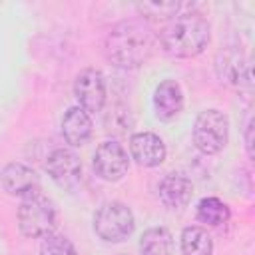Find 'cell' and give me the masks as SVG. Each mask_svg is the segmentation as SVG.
<instances>
[{
  "instance_id": "1",
  "label": "cell",
  "mask_w": 255,
  "mask_h": 255,
  "mask_svg": "<svg viewBox=\"0 0 255 255\" xmlns=\"http://www.w3.org/2000/svg\"><path fill=\"white\" fill-rule=\"evenodd\" d=\"M153 50V36L141 20H122L106 36L104 54L118 68L141 66Z\"/></svg>"
},
{
  "instance_id": "2",
  "label": "cell",
  "mask_w": 255,
  "mask_h": 255,
  "mask_svg": "<svg viewBox=\"0 0 255 255\" xmlns=\"http://www.w3.org/2000/svg\"><path fill=\"white\" fill-rule=\"evenodd\" d=\"M211 38L209 22L199 12H181L169 18L159 30V44L173 58H193L201 54Z\"/></svg>"
},
{
  "instance_id": "3",
  "label": "cell",
  "mask_w": 255,
  "mask_h": 255,
  "mask_svg": "<svg viewBox=\"0 0 255 255\" xmlns=\"http://www.w3.org/2000/svg\"><path fill=\"white\" fill-rule=\"evenodd\" d=\"M56 221L58 213L50 197L38 191L22 199L18 207V227L26 237L38 239L50 235L56 227Z\"/></svg>"
},
{
  "instance_id": "4",
  "label": "cell",
  "mask_w": 255,
  "mask_h": 255,
  "mask_svg": "<svg viewBox=\"0 0 255 255\" xmlns=\"http://www.w3.org/2000/svg\"><path fill=\"white\" fill-rule=\"evenodd\" d=\"M131 209L122 201H108L94 213V231L106 243H122L133 233Z\"/></svg>"
},
{
  "instance_id": "5",
  "label": "cell",
  "mask_w": 255,
  "mask_h": 255,
  "mask_svg": "<svg viewBox=\"0 0 255 255\" xmlns=\"http://www.w3.org/2000/svg\"><path fill=\"white\" fill-rule=\"evenodd\" d=\"M229 139V120L219 110H205L195 118L193 143L205 155L219 153Z\"/></svg>"
},
{
  "instance_id": "6",
  "label": "cell",
  "mask_w": 255,
  "mask_h": 255,
  "mask_svg": "<svg viewBox=\"0 0 255 255\" xmlns=\"http://www.w3.org/2000/svg\"><path fill=\"white\" fill-rule=\"evenodd\" d=\"M92 165L96 175L102 177L104 181H118L126 175L129 167V157L128 151L122 147V143L114 139H106L96 147Z\"/></svg>"
},
{
  "instance_id": "7",
  "label": "cell",
  "mask_w": 255,
  "mask_h": 255,
  "mask_svg": "<svg viewBox=\"0 0 255 255\" xmlns=\"http://www.w3.org/2000/svg\"><path fill=\"white\" fill-rule=\"evenodd\" d=\"M215 74L219 82L233 88H249L251 86V64L249 58L243 56L237 48H225L215 58Z\"/></svg>"
},
{
  "instance_id": "8",
  "label": "cell",
  "mask_w": 255,
  "mask_h": 255,
  "mask_svg": "<svg viewBox=\"0 0 255 255\" xmlns=\"http://www.w3.org/2000/svg\"><path fill=\"white\" fill-rule=\"evenodd\" d=\"M74 96L88 114L100 112L106 104V78L96 68H86L76 76Z\"/></svg>"
},
{
  "instance_id": "9",
  "label": "cell",
  "mask_w": 255,
  "mask_h": 255,
  "mask_svg": "<svg viewBox=\"0 0 255 255\" xmlns=\"http://www.w3.org/2000/svg\"><path fill=\"white\" fill-rule=\"evenodd\" d=\"M46 171L56 185L64 189H74L82 179V161L72 149L58 147L48 155Z\"/></svg>"
},
{
  "instance_id": "10",
  "label": "cell",
  "mask_w": 255,
  "mask_h": 255,
  "mask_svg": "<svg viewBox=\"0 0 255 255\" xmlns=\"http://www.w3.org/2000/svg\"><path fill=\"white\" fill-rule=\"evenodd\" d=\"M0 183L6 193L16 195V197H28L40 191L38 173L20 161H12L4 165V169L0 171Z\"/></svg>"
},
{
  "instance_id": "11",
  "label": "cell",
  "mask_w": 255,
  "mask_h": 255,
  "mask_svg": "<svg viewBox=\"0 0 255 255\" xmlns=\"http://www.w3.org/2000/svg\"><path fill=\"white\" fill-rule=\"evenodd\" d=\"M129 153L131 159L141 167H155L165 159V143L153 131H139L133 133L129 139Z\"/></svg>"
},
{
  "instance_id": "12",
  "label": "cell",
  "mask_w": 255,
  "mask_h": 255,
  "mask_svg": "<svg viewBox=\"0 0 255 255\" xmlns=\"http://www.w3.org/2000/svg\"><path fill=\"white\" fill-rule=\"evenodd\" d=\"M157 195L167 209H183L193 197V183L181 173H167L157 185Z\"/></svg>"
},
{
  "instance_id": "13",
  "label": "cell",
  "mask_w": 255,
  "mask_h": 255,
  "mask_svg": "<svg viewBox=\"0 0 255 255\" xmlns=\"http://www.w3.org/2000/svg\"><path fill=\"white\" fill-rule=\"evenodd\" d=\"M153 110L161 122L175 120L183 110V92L175 80H163L153 92Z\"/></svg>"
},
{
  "instance_id": "14",
  "label": "cell",
  "mask_w": 255,
  "mask_h": 255,
  "mask_svg": "<svg viewBox=\"0 0 255 255\" xmlns=\"http://www.w3.org/2000/svg\"><path fill=\"white\" fill-rule=\"evenodd\" d=\"M92 128L94 126H92L90 114L80 106L70 108L62 118V135H64L66 143H70L74 147L88 143V139L92 137Z\"/></svg>"
},
{
  "instance_id": "15",
  "label": "cell",
  "mask_w": 255,
  "mask_h": 255,
  "mask_svg": "<svg viewBox=\"0 0 255 255\" xmlns=\"http://www.w3.org/2000/svg\"><path fill=\"white\" fill-rule=\"evenodd\" d=\"M173 239L165 227H149L139 237L141 255H171Z\"/></svg>"
},
{
  "instance_id": "16",
  "label": "cell",
  "mask_w": 255,
  "mask_h": 255,
  "mask_svg": "<svg viewBox=\"0 0 255 255\" xmlns=\"http://www.w3.org/2000/svg\"><path fill=\"white\" fill-rule=\"evenodd\" d=\"M181 251L183 255H211L213 239L207 229L199 225H189L181 231Z\"/></svg>"
},
{
  "instance_id": "17",
  "label": "cell",
  "mask_w": 255,
  "mask_h": 255,
  "mask_svg": "<svg viewBox=\"0 0 255 255\" xmlns=\"http://www.w3.org/2000/svg\"><path fill=\"white\" fill-rule=\"evenodd\" d=\"M195 215H197V221L199 223L217 227V225L227 223V219H229V207L219 197H203L197 203Z\"/></svg>"
},
{
  "instance_id": "18",
  "label": "cell",
  "mask_w": 255,
  "mask_h": 255,
  "mask_svg": "<svg viewBox=\"0 0 255 255\" xmlns=\"http://www.w3.org/2000/svg\"><path fill=\"white\" fill-rule=\"evenodd\" d=\"M40 255H76L74 245L64 235H46L40 245Z\"/></svg>"
},
{
  "instance_id": "19",
  "label": "cell",
  "mask_w": 255,
  "mask_h": 255,
  "mask_svg": "<svg viewBox=\"0 0 255 255\" xmlns=\"http://www.w3.org/2000/svg\"><path fill=\"white\" fill-rule=\"evenodd\" d=\"M181 8V4L177 2H147V4H139L137 10L149 18H157V20H169L177 14V10Z\"/></svg>"
},
{
  "instance_id": "20",
  "label": "cell",
  "mask_w": 255,
  "mask_h": 255,
  "mask_svg": "<svg viewBox=\"0 0 255 255\" xmlns=\"http://www.w3.org/2000/svg\"><path fill=\"white\" fill-rule=\"evenodd\" d=\"M251 129H253V124L247 122V128H245V145H247V153H249V157L253 155V151H251Z\"/></svg>"
}]
</instances>
